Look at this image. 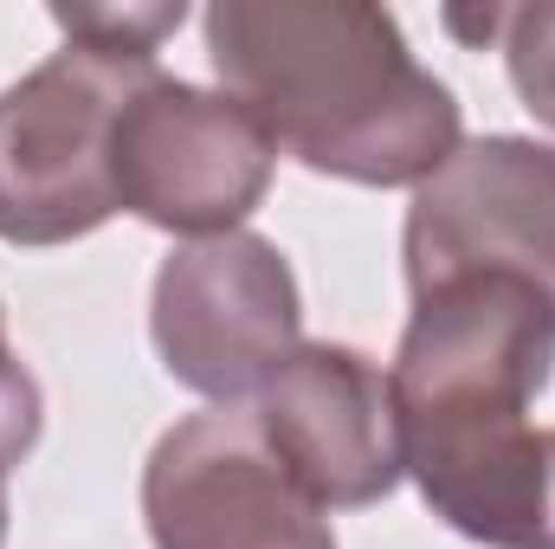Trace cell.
<instances>
[{
  "label": "cell",
  "mask_w": 555,
  "mask_h": 549,
  "mask_svg": "<svg viewBox=\"0 0 555 549\" xmlns=\"http://www.w3.org/2000/svg\"><path fill=\"white\" fill-rule=\"evenodd\" d=\"M220 91L317 175L420 188L459 149V98L414 59L395 13L362 0H214Z\"/></svg>",
  "instance_id": "cell-1"
},
{
  "label": "cell",
  "mask_w": 555,
  "mask_h": 549,
  "mask_svg": "<svg viewBox=\"0 0 555 549\" xmlns=\"http://www.w3.org/2000/svg\"><path fill=\"white\" fill-rule=\"evenodd\" d=\"M155 78V59L59 46L0 91V240L65 246L98 233L117 207L111 137L124 104Z\"/></svg>",
  "instance_id": "cell-2"
},
{
  "label": "cell",
  "mask_w": 555,
  "mask_h": 549,
  "mask_svg": "<svg viewBox=\"0 0 555 549\" xmlns=\"http://www.w3.org/2000/svg\"><path fill=\"white\" fill-rule=\"evenodd\" d=\"M304 297L291 259L259 233H214L188 240L162 259L149 297V336L162 369L207 395L214 408H240L278 375L297 349Z\"/></svg>",
  "instance_id": "cell-3"
},
{
  "label": "cell",
  "mask_w": 555,
  "mask_h": 549,
  "mask_svg": "<svg viewBox=\"0 0 555 549\" xmlns=\"http://www.w3.org/2000/svg\"><path fill=\"white\" fill-rule=\"evenodd\" d=\"M272 137L227 98L188 78H142L111 137L117 207L162 233L214 240L240 233V220L272 188Z\"/></svg>",
  "instance_id": "cell-4"
},
{
  "label": "cell",
  "mask_w": 555,
  "mask_h": 549,
  "mask_svg": "<svg viewBox=\"0 0 555 549\" xmlns=\"http://www.w3.org/2000/svg\"><path fill=\"white\" fill-rule=\"evenodd\" d=\"M155 549H336L323 505L284 472L253 408L175 420L142 465Z\"/></svg>",
  "instance_id": "cell-5"
},
{
  "label": "cell",
  "mask_w": 555,
  "mask_h": 549,
  "mask_svg": "<svg viewBox=\"0 0 555 549\" xmlns=\"http://www.w3.org/2000/svg\"><path fill=\"white\" fill-rule=\"evenodd\" d=\"M408 291L465 272L524 278L555 304V149L530 137L459 142L408 207Z\"/></svg>",
  "instance_id": "cell-6"
},
{
  "label": "cell",
  "mask_w": 555,
  "mask_h": 549,
  "mask_svg": "<svg viewBox=\"0 0 555 549\" xmlns=\"http://www.w3.org/2000/svg\"><path fill=\"white\" fill-rule=\"evenodd\" d=\"M253 420L272 459L323 511H362L401 485L388 369H375L349 343H297L259 388Z\"/></svg>",
  "instance_id": "cell-7"
},
{
  "label": "cell",
  "mask_w": 555,
  "mask_h": 549,
  "mask_svg": "<svg viewBox=\"0 0 555 549\" xmlns=\"http://www.w3.org/2000/svg\"><path fill=\"white\" fill-rule=\"evenodd\" d=\"M426 511L485 549H555V426L530 413L395 420Z\"/></svg>",
  "instance_id": "cell-8"
},
{
  "label": "cell",
  "mask_w": 555,
  "mask_h": 549,
  "mask_svg": "<svg viewBox=\"0 0 555 549\" xmlns=\"http://www.w3.org/2000/svg\"><path fill=\"white\" fill-rule=\"evenodd\" d=\"M65 46H91L111 59H155V46L188 20V7H52Z\"/></svg>",
  "instance_id": "cell-9"
},
{
  "label": "cell",
  "mask_w": 555,
  "mask_h": 549,
  "mask_svg": "<svg viewBox=\"0 0 555 549\" xmlns=\"http://www.w3.org/2000/svg\"><path fill=\"white\" fill-rule=\"evenodd\" d=\"M498 52H504V72L524 111L555 130V7H504Z\"/></svg>",
  "instance_id": "cell-10"
},
{
  "label": "cell",
  "mask_w": 555,
  "mask_h": 549,
  "mask_svg": "<svg viewBox=\"0 0 555 549\" xmlns=\"http://www.w3.org/2000/svg\"><path fill=\"white\" fill-rule=\"evenodd\" d=\"M46 433V395L33 382V369L20 362L13 336H7V304H0V472H13Z\"/></svg>",
  "instance_id": "cell-11"
},
{
  "label": "cell",
  "mask_w": 555,
  "mask_h": 549,
  "mask_svg": "<svg viewBox=\"0 0 555 549\" xmlns=\"http://www.w3.org/2000/svg\"><path fill=\"white\" fill-rule=\"evenodd\" d=\"M0 544H7V472H0Z\"/></svg>",
  "instance_id": "cell-12"
}]
</instances>
